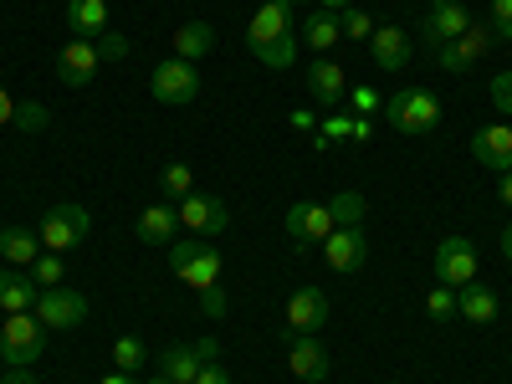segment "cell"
I'll list each match as a JSON object with an SVG mask.
<instances>
[{"mask_svg": "<svg viewBox=\"0 0 512 384\" xmlns=\"http://www.w3.org/2000/svg\"><path fill=\"white\" fill-rule=\"evenodd\" d=\"M297 6L303 0H262L246 26V47L256 62H267L272 72H287L297 62Z\"/></svg>", "mask_w": 512, "mask_h": 384, "instance_id": "cell-1", "label": "cell"}, {"mask_svg": "<svg viewBox=\"0 0 512 384\" xmlns=\"http://www.w3.org/2000/svg\"><path fill=\"white\" fill-rule=\"evenodd\" d=\"M169 267H175V277L195 292H210V287H221V251L216 241H205V236H185L169 246Z\"/></svg>", "mask_w": 512, "mask_h": 384, "instance_id": "cell-2", "label": "cell"}, {"mask_svg": "<svg viewBox=\"0 0 512 384\" xmlns=\"http://www.w3.org/2000/svg\"><path fill=\"white\" fill-rule=\"evenodd\" d=\"M384 118H390L395 134H410V139L436 134L441 128V98L425 93V88H400L390 103H384Z\"/></svg>", "mask_w": 512, "mask_h": 384, "instance_id": "cell-3", "label": "cell"}, {"mask_svg": "<svg viewBox=\"0 0 512 384\" xmlns=\"http://www.w3.org/2000/svg\"><path fill=\"white\" fill-rule=\"evenodd\" d=\"M41 354H47V323L36 313H6V328H0V359H6V369H31Z\"/></svg>", "mask_w": 512, "mask_h": 384, "instance_id": "cell-4", "label": "cell"}, {"mask_svg": "<svg viewBox=\"0 0 512 384\" xmlns=\"http://www.w3.org/2000/svg\"><path fill=\"white\" fill-rule=\"evenodd\" d=\"M88 231H93V221H88V210L82 205H72V200H57L47 216H41V246L47 251H72V246H82L88 241Z\"/></svg>", "mask_w": 512, "mask_h": 384, "instance_id": "cell-5", "label": "cell"}, {"mask_svg": "<svg viewBox=\"0 0 512 384\" xmlns=\"http://www.w3.org/2000/svg\"><path fill=\"white\" fill-rule=\"evenodd\" d=\"M333 231H338V216H333V205H328V200H297V205L287 210V236H292L297 251L323 246Z\"/></svg>", "mask_w": 512, "mask_h": 384, "instance_id": "cell-6", "label": "cell"}, {"mask_svg": "<svg viewBox=\"0 0 512 384\" xmlns=\"http://www.w3.org/2000/svg\"><path fill=\"white\" fill-rule=\"evenodd\" d=\"M149 93L159 98V103H190L195 93H200V72H195V62H180V57H169V62H159L154 72H149Z\"/></svg>", "mask_w": 512, "mask_h": 384, "instance_id": "cell-7", "label": "cell"}, {"mask_svg": "<svg viewBox=\"0 0 512 384\" xmlns=\"http://www.w3.org/2000/svg\"><path fill=\"white\" fill-rule=\"evenodd\" d=\"M175 210H180V226H185L190 236H205V241L221 236V231L231 226V210H226L221 195H200V190H195V195H185Z\"/></svg>", "mask_w": 512, "mask_h": 384, "instance_id": "cell-8", "label": "cell"}, {"mask_svg": "<svg viewBox=\"0 0 512 384\" xmlns=\"http://www.w3.org/2000/svg\"><path fill=\"white\" fill-rule=\"evenodd\" d=\"M472 26V11L461 6V0H431V11H425V26H420V41L431 52H441V47H451V41Z\"/></svg>", "mask_w": 512, "mask_h": 384, "instance_id": "cell-9", "label": "cell"}, {"mask_svg": "<svg viewBox=\"0 0 512 384\" xmlns=\"http://www.w3.org/2000/svg\"><path fill=\"white\" fill-rule=\"evenodd\" d=\"M41 323H47L52 333H67V328H77L82 318H88V297L82 292H72V287H47L36 297V308H31Z\"/></svg>", "mask_w": 512, "mask_h": 384, "instance_id": "cell-10", "label": "cell"}, {"mask_svg": "<svg viewBox=\"0 0 512 384\" xmlns=\"http://www.w3.org/2000/svg\"><path fill=\"white\" fill-rule=\"evenodd\" d=\"M492 41H497V31H492V21H477L472 16V26H466L451 47H441V67L446 72H466V67H477L487 52H492Z\"/></svg>", "mask_w": 512, "mask_h": 384, "instance_id": "cell-11", "label": "cell"}, {"mask_svg": "<svg viewBox=\"0 0 512 384\" xmlns=\"http://www.w3.org/2000/svg\"><path fill=\"white\" fill-rule=\"evenodd\" d=\"M436 277H441V287L477 282V246L466 241V236H446V241L436 246Z\"/></svg>", "mask_w": 512, "mask_h": 384, "instance_id": "cell-12", "label": "cell"}, {"mask_svg": "<svg viewBox=\"0 0 512 384\" xmlns=\"http://www.w3.org/2000/svg\"><path fill=\"white\" fill-rule=\"evenodd\" d=\"M98 67H103V52H98V41H88V36H72L67 47L57 52V77L67 82V88H88V82L98 77Z\"/></svg>", "mask_w": 512, "mask_h": 384, "instance_id": "cell-13", "label": "cell"}, {"mask_svg": "<svg viewBox=\"0 0 512 384\" xmlns=\"http://www.w3.org/2000/svg\"><path fill=\"white\" fill-rule=\"evenodd\" d=\"M472 159L482 169H492V175H507V169H512V123L507 118L477 128V134H472Z\"/></svg>", "mask_w": 512, "mask_h": 384, "instance_id": "cell-14", "label": "cell"}, {"mask_svg": "<svg viewBox=\"0 0 512 384\" xmlns=\"http://www.w3.org/2000/svg\"><path fill=\"white\" fill-rule=\"evenodd\" d=\"M323 323H328V292L323 287H297L287 297V328H292V338L297 333H318Z\"/></svg>", "mask_w": 512, "mask_h": 384, "instance_id": "cell-15", "label": "cell"}, {"mask_svg": "<svg viewBox=\"0 0 512 384\" xmlns=\"http://www.w3.org/2000/svg\"><path fill=\"white\" fill-rule=\"evenodd\" d=\"M323 256H328V267H333V272H359V267H364V256H369V236H364V226H338V231L323 241Z\"/></svg>", "mask_w": 512, "mask_h": 384, "instance_id": "cell-16", "label": "cell"}, {"mask_svg": "<svg viewBox=\"0 0 512 384\" xmlns=\"http://www.w3.org/2000/svg\"><path fill=\"white\" fill-rule=\"evenodd\" d=\"M308 93H313L318 108H338V103L349 98V72L338 67V62H328V57H318L308 67Z\"/></svg>", "mask_w": 512, "mask_h": 384, "instance_id": "cell-17", "label": "cell"}, {"mask_svg": "<svg viewBox=\"0 0 512 384\" xmlns=\"http://www.w3.org/2000/svg\"><path fill=\"white\" fill-rule=\"evenodd\" d=\"M364 47H369V57H374L379 72H400L410 62V36L400 26H374V36L364 41Z\"/></svg>", "mask_w": 512, "mask_h": 384, "instance_id": "cell-18", "label": "cell"}, {"mask_svg": "<svg viewBox=\"0 0 512 384\" xmlns=\"http://www.w3.org/2000/svg\"><path fill=\"white\" fill-rule=\"evenodd\" d=\"M287 369H292L297 379L318 384V379H328V349L318 344L313 333H297V338H292V349H287Z\"/></svg>", "mask_w": 512, "mask_h": 384, "instance_id": "cell-19", "label": "cell"}, {"mask_svg": "<svg viewBox=\"0 0 512 384\" xmlns=\"http://www.w3.org/2000/svg\"><path fill=\"white\" fill-rule=\"evenodd\" d=\"M456 308H461L466 323L487 328V323H497V313H502V297H497L487 282H466V287H456Z\"/></svg>", "mask_w": 512, "mask_h": 384, "instance_id": "cell-20", "label": "cell"}, {"mask_svg": "<svg viewBox=\"0 0 512 384\" xmlns=\"http://www.w3.org/2000/svg\"><path fill=\"white\" fill-rule=\"evenodd\" d=\"M175 231H180V210L175 205H149L144 216H139V226H134V236L144 241V246H175Z\"/></svg>", "mask_w": 512, "mask_h": 384, "instance_id": "cell-21", "label": "cell"}, {"mask_svg": "<svg viewBox=\"0 0 512 384\" xmlns=\"http://www.w3.org/2000/svg\"><path fill=\"white\" fill-rule=\"evenodd\" d=\"M41 297V282L36 277H21L16 267L0 272V313H31Z\"/></svg>", "mask_w": 512, "mask_h": 384, "instance_id": "cell-22", "label": "cell"}, {"mask_svg": "<svg viewBox=\"0 0 512 384\" xmlns=\"http://www.w3.org/2000/svg\"><path fill=\"white\" fill-rule=\"evenodd\" d=\"M200 364H205V354H200L195 344H175V349L159 354V379H169V384H195Z\"/></svg>", "mask_w": 512, "mask_h": 384, "instance_id": "cell-23", "label": "cell"}, {"mask_svg": "<svg viewBox=\"0 0 512 384\" xmlns=\"http://www.w3.org/2000/svg\"><path fill=\"white\" fill-rule=\"evenodd\" d=\"M67 31L98 41L108 31V0H67Z\"/></svg>", "mask_w": 512, "mask_h": 384, "instance_id": "cell-24", "label": "cell"}, {"mask_svg": "<svg viewBox=\"0 0 512 384\" xmlns=\"http://www.w3.org/2000/svg\"><path fill=\"white\" fill-rule=\"evenodd\" d=\"M205 52H216V26L210 21H185L175 31V57L180 62H200Z\"/></svg>", "mask_w": 512, "mask_h": 384, "instance_id": "cell-25", "label": "cell"}, {"mask_svg": "<svg viewBox=\"0 0 512 384\" xmlns=\"http://www.w3.org/2000/svg\"><path fill=\"white\" fill-rule=\"evenodd\" d=\"M0 256H6V267H31L41 256V236L26 226H6L0 231Z\"/></svg>", "mask_w": 512, "mask_h": 384, "instance_id": "cell-26", "label": "cell"}, {"mask_svg": "<svg viewBox=\"0 0 512 384\" xmlns=\"http://www.w3.org/2000/svg\"><path fill=\"white\" fill-rule=\"evenodd\" d=\"M303 41H308L313 52H333L338 41H344V26H338V11H323V6H318V11L303 21Z\"/></svg>", "mask_w": 512, "mask_h": 384, "instance_id": "cell-27", "label": "cell"}, {"mask_svg": "<svg viewBox=\"0 0 512 384\" xmlns=\"http://www.w3.org/2000/svg\"><path fill=\"white\" fill-rule=\"evenodd\" d=\"M108 359H113V369H123V374H139L149 354H144L139 338H128V333H123V338H113V354H108Z\"/></svg>", "mask_w": 512, "mask_h": 384, "instance_id": "cell-28", "label": "cell"}, {"mask_svg": "<svg viewBox=\"0 0 512 384\" xmlns=\"http://www.w3.org/2000/svg\"><path fill=\"white\" fill-rule=\"evenodd\" d=\"M425 313H431L436 323H451V318H461V308H456V287H431L425 292Z\"/></svg>", "mask_w": 512, "mask_h": 384, "instance_id": "cell-29", "label": "cell"}, {"mask_svg": "<svg viewBox=\"0 0 512 384\" xmlns=\"http://www.w3.org/2000/svg\"><path fill=\"white\" fill-rule=\"evenodd\" d=\"M333 139H354V118L349 113H328L318 123V134H313V149H328Z\"/></svg>", "mask_w": 512, "mask_h": 384, "instance_id": "cell-30", "label": "cell"}, {"mask_svg": "<svg viewBox=\"0 0 512 384\" xmlns=\"http://www.w3.org/2000/svg\"><path fill=\"white\" fill-rule=\"evenodd\" d=\"M328 205H333L338 226H359V221H364V195H359V190H338Z\"/></svg>", "mask_w": 512, "mask_h": 384, "instance_id": "cell-31", "label": "cell"}, {"mask_svg": "<svg viewBox=\"0 0 512 384\" xmlns=\"http://www.w3.org/2000/svg\"><path fill=\"white\" fill-rule=\"evenodd\" d=\"M159 190L164 195H195V175H190V164H164V175H159Z\"/></svg>", "mask_w": 512, "mask_h": 384, "instance_id": "cell-32", "label": "cell"}, {"mask_svg": "<svg viewBox=\"0 0 512 384\" xmlns=\"http://www.w3.org/2000/svg\"><path fill=\"white\" fill-rule=\"evenodd\" d=\"M338 26H344V36H349V41H369V36H374V16H369V11H359V6L338 11Z\"/></svg>", "mask_w": 512, "mask_h": 384, "instance_id": "cell-33", "label": "cell"}, {"mask_svg": "<svg viewBox=\"0 0 512 384\" xmlns=\"http://www.w3.org/2000/svg\"><path fill=\"white\" fill-rule=\"evenodd\" d=\"M31 277L41 282V287H62V251H47V256H36V262H31Z\"/></svg>", "mask_w": 512, "mask_h": 384, "instance_id": "cell-34", "label": "cell"}, {"mask_svg": "<svg viewBox=\"0 0 512 384\" xmlns=\"http://www.w3.org/2000/svg\"><path fill=\"white\" fill-rule=\"evenodd\" d=\"M492 103H497L502 118H512V72H497L492 77Z\"/></svg>", "mask_w": 512, "mask_h": 384, "instance_id": "cell-35", "label": "cell"}, {"mask_svg": "<svg viewBox=\"0 0 512 384\" xmlns=\"http://www.w3.org/2000/svg\"><path fill=\"white\" fill-rule=\"evenodd\" d=\"M492 31L512 41V0H492Z\"/></svg>", "mask_w": 512, "mask_h": 384, "instance_id": "cell-36", "label": "cell"}, {"mask_svg": "<svg viewBox=\"0 0 512 384\" xmlns=\"http://www.w3.org/2000/svg\"><path fill=\"white\" fill-rule=\"evenodd\" d=\"M98 52H103V62H118V57H128V41L113 36V31H103L98 36Z\"/></svg>", "mask_w": 512, "mask_h": 384, "instance_id": "cell-37", "label": "cell"}, {"mask_svg": "<svg viewBox=\"0 0 512 384\" xmlns=\"http://www.w3.org/2000/svg\"><path fill=\"white\" fill-rule=\"evenodd\" d=\"M16 128H47V108H41V103H21Z\"/></svg>", "mask_w": 512, "mask_h": 384, "instance_id": "cell-38", "label": "cell"}, {"mask_svg": "<svg viewBox=\"0 0 512 384\" xmlns=\"http://www.w3.org/2000/svg\"><path fill=\"white\" fill-rule=\"evenodd\" d=\"M200 308H205V318H226V292H221V287L200 292Z\"/></svg>", "mask_w": 512, "mask_h": 384, "instance_id": "cell-39", "label": "cell"}, {"mask_svg": "<svg viewBox=\"0 0 512 384\" xmlns=\"http://www.w3.org/2000/svg\"><path fill=\"white\" fill-rule=\"evenodd\" d=\"M195 384H231V374H226L221 364H200V374H195Z\"/></svg>", "mask_w": 512, "mask_h": 384, "instance_id": "cell-40", "label": "cell"}, {"mask_svg": "<svg viewBox=\"0 0 512 384\" xmlns=\"http://www.w3.org/2000/svg\"><path fill=\"white\" fill-rule=\"evenodd\" d=\"M349 103H354L359 113H374V103H379V98H374V88H349Z\"/></svg>", "mask_w": 512, "mask_h": 384, "instance_id": "cell-41", "label": "cell"}, {"mask_svg": "<svg viewBox=\"0 0 512 384\" xmlns=\"http://www.w3.org/2000/svg\"><path fill=\"white\" fill-rule=\"evenodd\" d=\"M16 113H21V103H11V93L0 88V128H6V123H16Z\"/></svg>", "mask_w": 512, "mask_h": 384, "instance_id": "cell-42", "label": "cell"}, {"mask_svg": "<svg viewBox=\"0 0 512 384\" xmlns=\"http://www.w3.org/2000/svg\"><path fill=\"white\" fill-rule=\"evenodd\" d=\"M287 123L297 128V134H313V128H318V113H287Z\"/></svg>", "mask_w": 512, "mask_h": 384, "instance_id": "cell-43", "label": "cell"}, {"mask_svg": "<svg viewBox=\"0 0 512 384\" xmlns=\"http://www.w3.org/2000/svg\"><path fill=\"white\" fill-rule=\"evenodd\" d=\"M497 200L512 210V169H507V175H497Z\"/></svg>", "mask_w": 512, "mask_h": 384, "instance_id": "cell-44", "label": "cell"}, {"mask_svg": "<svg viewBox=\"0 0 512 384\" xmlns=\"http://www.w3.org/2000/svg\"><path fill=\"white\" fill-rule=\"evenodd\" d=\"M200 354H205V364H216L221 359V344H216V338H200V344H195Z\"/></svg>", "mask_w": 512, "mask_h": 384, "instance_id": "cell-45", "label": "cell"}, {"mask_svg": "<svg viewBox=\"0 0 512 384\" xmlns=\"http://www.w3.org/2000/svg\"><path fill=\"white\" fill-rule=\"evenodd\" d=\"M0 384H36V374H31V369H11V374L0 379Z\"/></svg>", "mask_w": 512, "mask_h": 384, "instance_id": "cell-46", "label": "cell"}, {"mask_svg": "<svg viewBox=\"0 0 512 384\" xmlns=\"http://www.w3.org/2000/svg\"><path fill=\"white\" fill-rule=\"evenodd\" d=\"M98 384H134V374H123V369H113L108 379H98Z\"/></svg>", "mask_w": 512, "mask_h": 384, "instance_id": "cell-47", "label": "cell"}, {"mask_svg": "<svg viewBox=\"0 0 512 384\" xmlns=\"http://www.w3.org/2000/svg\"><path fill=\"white\" fill-rule=\"evenodd\" d=\"M318 6H323V11H349L354 0H318Z\"/></svg>", "mask_w": 512, "mask_h": 384, "instance_id": "cell-48", "label": "cell"}, {"mask_svg": "<svg viewBox=\"0 0 512 384\" xmlns=\"http://www.w3.org/2000/svg\"><path fill=\"white\" fill-rule=\"evenodd\" d=\"M502 256H507V262H512V226L502 231Z\"/></svg>", "mask_w": 512, "mask_h": 384, "instance_id": "cell-49", "label": "cell"}, {"mask_svg": "<svg viewBox=\"0 0 512 384\" xmlns=\"http://www.w3.org/2000/svg\"><path fill=\"white\" fill-rule=\"evenodd\" d=\"M144 384H169V379H159V374H154V379H144Z\"/></svg>", "mask_w": 512, "mask_h": 384, "instance_id": "cell-50", "label": "cell"}, {"mask_svg": "<svg viewBox=\"0 0 512 384\" xmlns=\"http://www.w3.org/2000/svg\"><path fill=\"white\" fill-rule=\"evenodd\" d=\"M0 369H6V359H0Z\"/></svg>", "mask_w": 512, "mask_h": 384, "instance_id": "cell-51", "label": "cell"}]
</instances>
